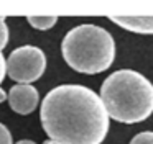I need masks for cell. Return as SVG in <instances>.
Wrapping results in <instances>:
<instances>
[{"instance_id": "obj_1", "label": "cell", "mask_w": 153, "mask_h": 144, "mask_svg": "<svg viewBox=\"0 0 153 144\" xmlns=\"http://www.w3.org/2000/svg\"><path fill=\"white\" fill-rule=\"evenodd\" d=\"M45 133L59 144H100L109 116L100 97L84 85L66 84L45 95L40 108Z\"/></svg>"}, {"instance_id": "obj_2", "label": "cell", "mask_w": 153, "mask_h": 144, "mask_svg": "<svg viewBox=\"0 0 153 144\" xmlns=\"http://www.w3.org/2000/svg\"><path fill=\"white\" fill-rule=\"evenodd\" d=\"M100 100L107 116L119 123H140L153 113V85L140 72L122 69L104 80Z\"/></svg>"}, {"instance_id": "obj_3", "label": "cell", "mask_w": 153, "mask_h": 144, "mask_svg": "<svg viewBox=\"0 0 153 144\" xmlns=\"http://www.w3.org/2000/svg\"><path fill=\"white\" fill-rule=\"evenodd\" d=\"M63 57L69 67L82 74H99L112 65L115 43L107 29L96 25H79L66 33L61 43Z\"/></svg>"}, {"instance_id": "obj_4", "label": "cell", "mask_w": 153, "mask_h": 144, "mask_svg": "<svg viewBox=\"0 0 153 144\" xmlns=\"http://www.w3.org/2000/svg\"><path fill=\"white\" fill-rule=\"evenodd\" d=\"M46 56L36 46H22L7 59V74L18 85H31L43 75Z\"/></svg>"}, {"instance_id": "obj_5", "label": "cell", "mask_w": 153, "mask_h": 144, "mask_svg": "<svg viewBox=\"0 0 153 144\" xmlns=\"http://www.w3.org/2000/svg\"><path fill=\"white\" fill-rule=\"evenodd\" d=\"M7 100L12 110L18 115H30L36 108L40 95L33 85H13L7 93Z\"/></svg>"}, {"instance_id": "obj_6", "label": "cell", "mask_w": 153, "mask_h": 144, "mask_svg": "<svg viewBox=\"0 0 153 144\" xmlns=\"http://www.w3.org/2000/svg\"><path fill=\"white\" fill-rule=\"evenodd\" d=\"M109 20L128 31L153 35V16H109Z\"/></svg>"}, {"instance_id": "obj_7", "label": "cell", "mask_w": 153, "mask_h": 144, "mask_svg": "<svg viewBox=\"0 0 153 144\" xmlns=\"http://www.w3.org/2000/svg\"><path fill=\"white\" fill-rule=\"evenodd\" d=\"M27 21L36 29H50L58 21V16H54V15H31L27 18Z\"/></svg>"}, {"instance_id": "obj_8", "label": "cell", "mask_w": 153, "mask_h": 144, "mask_svg": "<svg viewBox=\"0 0 153 144\" xmlns=\"http://www.w3.org/2000/svg\"><path fill=\"white\" fill-rule=\"evenodd\" d=\"M130 144H153V131H143V133H138Z\"/></svg>"}, {"instance_id": "obj_9", "label": "cell", "mask_w": 153, "mask_h": 144, "mask_svg": "<svg viewBox=\"0 0 153 144\" xmlns=\"http://www.w3.org/2000/svg\"><path fill=\"white\" fill-rule=\"evenodd\" d=\"M8 44V26L5 23V18L0 16V51Z\"/></svg>"}, {"instance_id": "obj_10", "label": "cell", "mask_w": 153, "mask_h": 144, "mask_svg": "<svg viewBox=\"0 0 153 144\" xmlns=\"http://www.w3.org/2000/svg\"><path fill=\"white\" fill-rule=\"evenodd\" d=\"M0 144H13L12 141V134L5 124L0 123Z\"/></svg>"}, {"instance_id": "obj_11", "label": "cell", "mask_w": 153, "mask_h": 144, "mask_svg": "<svg viewBox=\"0 0 153 144\" xmlns=\"http://www.w3.org/2000/svg\"><path fill=\"white\" fill-rule=\"evenodd\" d=\"M5 74H7V62H5V57L2 54V51H0V84L4 82Z\"/></svg>"}, {"instance_id": "obj_12", "label": "cell", "mask_w": 153, "mask_h": 144, "mask_svg": "<svg viewBox=\"0 0 153 144\" xmlns=\"http://www.w3.org/2000/svg\"><path fill=\"white\" fill-rule=\"evenodd\" d=\"M7 100V93H5V90H2V88H0V103H2V101H5Z\"/></svg>"}, {"instance_id": "obj_13", "label": "cell", "mask_w": 153, "mask_h": 144, "mask_svg": "<svg viewBox=\"0 0 153 144\" xmlns=\"http://www.w3.org/2000/svg\"><path fill=\"white\" fill-rule=\"evenodd\" d=\"M17 144H35L33 141H28V139H23V141H18Z\"/></svg>"}, {"instance_id": "obj_14", "label": "cell", "mask_w": 153, "mask_h": 144, "mask_svg": "<svg viewBox=\"0 0 153 144\" xmlns=\"http://www.w3.org/2000/svg\"><path fill=\"white\" fill-rule=\"evenodd\" d=\"M45 144H59V143H56V141H45Z\"/></svg>"}]
</instances>
